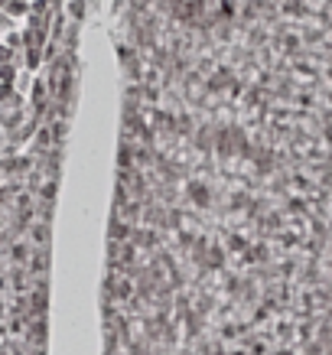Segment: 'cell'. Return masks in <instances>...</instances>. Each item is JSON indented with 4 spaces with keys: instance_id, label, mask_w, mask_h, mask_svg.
<instances>
[{
    "instance_id": "obj_1",
    "label": "cell",
    "mask_w": 332,
    "mask_h": 355,
    "mask_svg": "<svg viewBox=\"0 0 332 355\" xmlns=\"http://www.w3.org/2000/svg\"><path fill=\"white\" fill-rule=\"evenodd\" d=\"M0 7H3L7 13H10V17H23V13L30 10V0H3Z\"/></svg>"
},
{
    "instance_id": "obj_2",
    "label": "cell",
    "mask_w": 332,
    "mask_h": 355,
    "mask_svg": "<svg viewBox=\"0 0 332 355\" xmlns=\"http://www.w3.org/2000/svg\"><path fill=\"white\" fill-rule=\"evenodd\" d=\"M10 23H13V17L7 10H0V30H10Z\"/></svg>"
}]
</instances>
